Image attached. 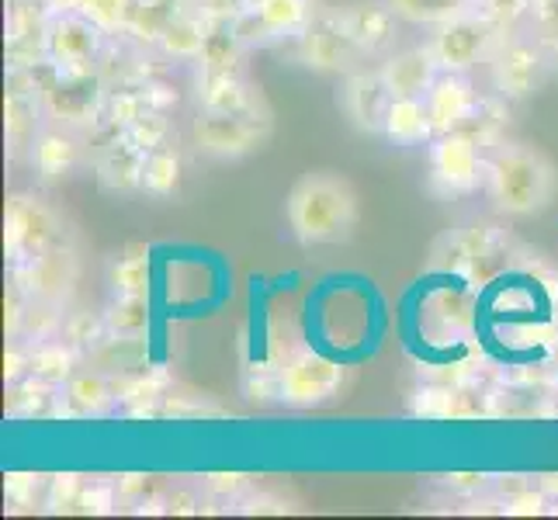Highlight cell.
I'll use <instances>...</instances> for the list:
<instances>
[{"label":"cell","mask_w":558,"mask_h":520,"mask_svg":"<svg viewBox=\"0 0 558 520\" xmlns=\"http://www.w3.org/2000/svg\"><path fill=\"white\" fill-rule=\"evenodd\" d=\"M267 288L254 278V288H250V361H264V347H267Z\"/></svg>","instance_id":"cell-1"}]
</instances>
